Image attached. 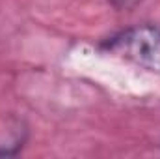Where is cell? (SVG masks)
Wrapping results in <instances>:
<instances>
[{
  "mask_svg": "<svg viewBox=\"0 0 160 159\" xmlns=\"http://www.w3.org/2000/svg\"><path fill=\"white\" fill-rule=\"evenodd\" d=\"M104 47L125 60L160 73V26L157 25L128 28L114 36Z\"/></svg>",
  "mask_w": 160,
  "mask_h": 159,
  "instance_id": "1",
  "label": "cell"
},
{
  "mask_svg": "<svg viewBox=\"0 0 160 159\" xmlns=\"http://www.w3.org/2000/svg\"><path fill=\"white\" fill-rule=\"evenodd\" d=\"M110 6H114L116 9H121V11H130L134 9L136 6H140L143 0H106Z\"/></svg>",
  "mask_w": 160,
  "mask_h": 159,
  "instance_id": "2",
  "label": "cell"
}]
</instances>
